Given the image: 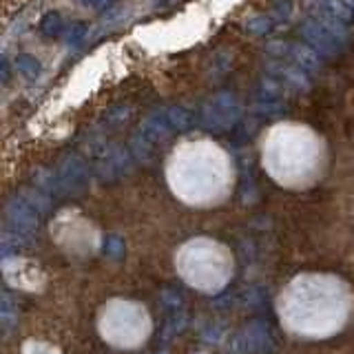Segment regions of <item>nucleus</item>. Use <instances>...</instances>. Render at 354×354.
<instances>
[{
	"mask_svg": "<svg viewBox=\"0 0 354 354\" xmlns=\"http://www.w3.org/2000/svg\"><path fill=\"white\" fill-rule=\"evenodd\" d=\"M263 166L279 184L304 186L321 173L324 142L299 122H279L263 138Z\"/></svg>",
	"mask_w": 354,
	"mask_h": 354,
	"instance_id": "nucleus-2",
	"label": "nucleus"
},
{
	"mask_svg": "<svg viewBox=\"0 0 354 354\" xmlns=\"http://www.w3.org/2000/svg\"><path fill=\"white\" fill-rule=\"evenodd\" d=\"M169 182L186 202H217L232 186V162L215 142L206 138L186 140L175 147L169 160Z\"/></svg>",
	"mask_w": 354,
	"mask_h": 354,
	"instance_id": "nucleus-1",
	"label": "nucleus"
}]
</instances>
